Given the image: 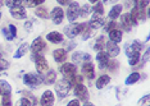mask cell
<instances>
[{
    "label": "cell",
    "mask_w": 150,
    "mask_h": 106,
    "mask_svg": "<svg viewBox=\"0 0 150 106\" xmlns=\"http://www.w3.org/2000/svg\"><path fill=\"white\" fill-rule=\"evenodd\" d=\"M82 74L87 79H93L94 76H95V68H94V64L91 61H87V63H83L82 64Z\"/></svg>",
    "instance_id": "15"
},
{
    "label": "cell",
    "mask_w": 150,
    "mask_h": 106,
    "mask_svg": "<svg viewBox=\"0 0 150 106\" xmlns=\"http://www.w3.org/2000/svg\"><path fill=\"white\" fill-rule=\"evenodd\" d=\"M58 3H59L60 5H68L71 3V0H57Z\"/></svg>",
    "instance_id": "47"
},
{
    "label": "cell",
    "mask_w": 150,
    "mask_h": 106,
    "mask_svg": "<svg viewBox=\"0 0 150 106\" xmlns=\"http://www.w3.org/2000/svg\"><path fill=\"white\" fill-rule=\"evenodd\" d=\"M83 106H95L94 104H91V102H85V105Z\"/></svg>",
    "instance_id": "51"
},
{
    "label": "cell",
    "mask_w": 150,
    "mask_h": 106,
    "mask_svg": "<svg viewBox=\"0 0 150 106\" xmlns=\"http://www.w3.org/2000/svg\"><path fill=\"white\" fill-rule=\"evenodd\" d=\"M91 12H93V8H91V6L88 5V4H85L82 8L80 9V15H81V17H87Z\"/></svg>",
    "instance_id": "32"
},
{
    "label": "cell",
    "mask_w": 150,
    "mask_h": 106,
    "mask_svg": "<svg viewBox=\"0 0 150 106\" xmlns=\"http://www.w3.org/2000/svg\"><path fill=\"white\" fill-rule=\"evenodd\" d=\"M35 13H36L37 17H40V18H42V19L49 18V12H47V9L45 8V6H39V8H36Z\"/></svg>",
    "instance_id": "28"
},
{
    "label": "cell",
    "mask_w": 150,
    "mask_h": 106,
    "mask_svg": "<svg viewBox=\"0 0 150 106\" xmlns=\"http://www.w3.org/2000/svg\"><path fill=\"white\" fill-rule=\"evenodd\" d=\"M88 25L87 23H71L64 27V35H66L68 39H74L76 36H78L81 32H83L85 28H86Z\"/></svg>",
    "instance_id": "1"
},
{
    "label": "cell",
    "mask_w": 150,
    "mask_h": 106,
    "mask_svg": "<svg viewBox=\"0 0 150 106\" xmlns=\"http://www.w3.org/2000/svg\"><path fill=\"white\" fill-rule=\"evenodd\" d=\"M8 67H9V63H8V61H5V60L0 59V72H1V70H5V69H8Z\"/></svg>",
    "instance_id": "42"
},
{
    "label": "cell",
    "mask_w": 150,
    "mask_h": 106,
    "mask_svg": "<svg viewBox=\"0 0 150 106\" xmlns=\"http://www.w3.org/2000/svg\"><path fill=\"white\" fill-rule=\"evenodd\" d=\"M54 101H55L54 93L52 91H49V90L44 92L42 96H41V100H40V102H41V106H53Z\"/></svg>",
    "instance_id": "14"
},
{
    "label": "cell",
    "mask_w": 150,
    "mask_h": 106,
    "mask_svg": "<svg viewBox=\"0 0 150 106\" xmlns=\"http://www.w3.org/2000/svg\"><path fill=\"white\" fill-rule=\"evenodd\" d=\"M110 82V77L107 76V74H103V76H100L96 79V83H95V86H96L98 90H101V88H104L107 84Z\"/></svg>",
    "instance_id": "22"
},
{
    "label": "cell",
    "mask_w": 150,
    "mask_h": 106,
    "mask_svg": "<svg viewBox=\"0 0 150 106\" xmlns=\"http://www.w3.org/2000/svg\"><path fill=\"white\" fill-rule=\"evenodd\" d=\"M1 32H3V35H4V37H5L6 40H9V41L14 40V39H13V36L11 35V32H9V29H8V28H3Z\"/></svg>",
    "instance_id": "41"
},
{
    "label": "cell",
    "mask_w": 150,
    "mask_h": 106,
    "mask_svg": "<svg viewBox=\"0 0 150 106\" xmlns=\"http://www.w3.org/2000/svg\"><path fill=\"white\" fill-rule=\"evenodd\" d=\"M3 1H4V0H0V9H1V6H3Z\"/></svg>",
    "instance_id": "54"
},
{
    "label": "cell",
    "mask_w": 150,
    "mask_h": 106,
    "mask_svg": "<svg viewBox=\"0 0 150 106\" xmlns=\"http://www.w3.org/2000/svg\"><path fill=\"white\" fill-rule=\"evenodd\" d=\"M23 0H5V4L9 6V8H14V6H19L22 5Z\"/></svg>",
    "instance_id": "35"
},
{
    "label": "cell",
    "mask_w": 150,
    "mask_h": 106,
    "mask_svg": "<svg viewBox=\"0 0 150 106\" xmlns=\"http://www.w3.org/2000/svg\"><path fill=\"white\" fill-rule=\"evenodd\" d=\"M60 73L63 74L66 79H69L74 74H77V68L72 63H64L63 65L60 67Z\"/></svg>",
    "instance_id": "7"
},
{
    "label": "cell",
    "mask_w": 150,
    "mask_h": 106,
    "mask_svg": "<svg viewBox=\"0 0 150 106\" xmlns=\"http://www.w3.org/2000/svg\"><path fill=\"white\" fill-rule=\"evenodd\" d=\"M46 40L52 44H60V42H63V35L60 32L53 31V32H49L46 35Z\"/></svg>",
    "instance_id": "18"
},
{
    "label": "cell",
    "mask_w": 150,
    "mask_h": 106,
    "mask_svg": "<svg viewBox=\"0 0 150 106\" xmlns=\"http://www.w3.org/2000/svg\"><path fill=\"white\" fill-rule=\"evenodd\" d=\"M140 78H141V76H140V73H137V72H135V73L129 74V76L127 77V79H126L125 83L127 84V86H129V84H135L136 82L140 81Z\"/></svg>",
    "instance_id": "27"
},
{
    "label": "cell",
    "mask_w": 150,
    "mask_h": 106,
    "mask_svg": "<svg viewBox=\"0 0 150 106\" xmlns=\"http://www.w3.org/2000/svg\"><path fill=\"white\" fill-rule=\"evenodd\" d=\"M8 29H9V32H11V35L13 36V39L17 36V28H16V26L14 25H9L8 26Z\"/></svg>",
    "instance_id": "43"
},
{
    "label": "cell",
    "mask_w": 150,
    "mask_h": 106,
    "mask_svg": "<svg viewBox=\"0 0 150 106\" xmlns=\"http://www.w3.org/2000/svg\"><path fill=\"white\" fill-rule=\"evenodd\" d=\"M80 5H78V3L73 1V3H69L68 4V8H67V19L69 20V22H74L78 17H80Z\"/></svg>",
    "instance_id": "6"
},
{
    "label": "cell",
    "mask_w": 150,
    "mask_h": 106,
    "mask_svg": "<svg viewBox=\"0 0 150 106\" xmlns=\"http://www.w3.org/2000/svg\"><path fill=\"white\" fill-rule=\"evenodd\" d=\"M31 59H32L33 63H35L36 70L39 72V74L49 70V64H47L46 59H45V58H44L42 55H40V54H33Z\"/></svg>",
    "instance_id": "4"
},
{
    "label": "cell",
    "mask_w": 150,
    "mask_h": 106,
    "mask_svg": "<svg viewBox=\"0 0 150 106\" xmlns=\"http://www.w3.org/2000/svg\"><path fill=\"white\" fill-rule=\"evenodd\" d=\"M104 46H105V44H104V37H103V36L98 37V39H96V42H95V45H94V50L98 51V53H99V51H103Z\"/></svg>",
    "instance_id": "29"
},
{
    "label": "cell",
    "mask_w": 150,
    "mask_h": 106,
    "mask_svg": "<svg viewBox=\"0 0 150 106\" xmlns=\"http://www.w3.org/2000/svg\"><path fill=\"white\" fill-rule=\"evenodd\" d=\"M71 87H72V84H71L69 81L66 79V78H63V79H60L59 82H57L55 83V93H57V96L59 98L67 97L68 93H69Z\"/></svg>",
    "instance_id": "2"
},
{
    "label": "cell",
    "mask_w": 150,
    "mask_h": 106,
    "mask_svg": "<svg viewBox=\"0 0 150 106\" xmlns=\"http://www.w3.org/2000/svg\"><path fill=\"white\" fill-rule=\"evenodd\" d=\"M74 46H76V44H74V42H71V44H69V45H68V46H67V50H68V51H69V50H72V49H73V47H74Z\"/></svg>",
    "instance_id": "49"
},
{
    "label": "cell",
    "mask_w": 150,
    "mask_h": 106,
    "mask_svg": "<svg viewBox=\"0 0 150 106\" xmlns=\"http://www.w3.org/2000/svg\"><path fill=\"white\" fill-rule=\"evenodd\" d=\"M148 102H149V96L146 95V96H144V97L141 98V100H140L139 104H140V105H142V104H148Z\"/></svg>",
    "instance_id": "45"
},
{
    "label": "cell",
    "mask_w": 150,
    "mask_h": 106,
    "mask_svg": "<svg viewBox=\"0 0 150 106\" xmlns=\"http://www.w3.org/2000/svg\"><path fill=\"white\" fill-rule=\"evenodd\" d=\"M88 1H90V3H98L99 0H88Z\"/></svg>",
    "instance_id": "53"
},
{
    "label": "cell",
    "mask_w": 150,
    "mask_h": 106,
    "mask_svg": "<svg viewBox=\"0 0 150 106\" xmlns=\"http://www.w3.org/2000/svg\"><path fill=\"white\" fill-rule=\"evenodd\" d=\"M109 60H110V56H109L105 51H99V53H98L96 61H98V65H99L100 69H107Z\"/></svg>",
    "instance_id": "11"
},
{
    "label": "cell",
    "mask_w": 150,
    "mask_h": 106,
    "mask_svg": "<svg viewBox=\"0 0 150 106\" xmlns=\"http://www.w3.org/2000/svg\"><path fill=\"white\" fill-rule=\"evenodd\" d=\"M115 27H117V23H115L114 20H110V22L105 26V31L109 32V31H112V29H115Z\"/></svg>",
    "instance_id": "40"
},
{
    "label": "cell",
    "mask_w": 150,
    "mask_h": 106,
    "mask_svg": "<svg viewBox=\"0 0 150 106\" xmlns=\"http://www.w3.org/2000/svg\"><path fill=\"white\" fill-rule=\"evenodd\" d=\"M50 18L55 25H60V23L63 22L64 19V12L62 8H59V6H57V8H54L52 12H50Z\"/></svg>",
    "instance_id": "10"
},
{
    "label": "cell",
    "mask_w": 150,
    "mask_h": 106,
    "mask_svg": "<svg viewBox=\"0 0 150 106\" xmlns=\"http://www.w3.org/2000/svg\"><path fill=\"white\" fill-rule=\"evenodd\" d=\"M12 92V86L8 83L6 81H0V95L4 96V95H11Z\"/></svg>",
    "instance_id": "24"
},
{
    "label": "cell",
    "mask_w": 150,
    "mask_h": 106,
    "mask_svg": "<svg viewBox=\"0 0 150 106\" xmlns=\"http://www.w3.org/2000/svg\"><path fill=\"white\" fill-rule=\"evenodd\" d=\"M108 69L109 70H112V72H115V69L118 68V63L115 60H109V63H108Z\"/></svg>",
    "instance_id": "38"
},
{
    "label": "cell",
    "mask_w": 150,
    "mask_h": 106,
    "mask_svg": "<svg viewBox=\"0 0 150 106\" xmlns=\"http://www.w3.org/2000/svg\"><path fill=\"white\" fill-rule=\"evenodd\" d=\"M0 59H1V53H0Z\"/></svg>",
    "instance_id": "56"
},
{
    "label": "cell",
    "mask_w": 150,
    "mask_h": 106,
    "mask_svg": "<svg viewBox=\"0 0 150 106\" xmlns=\"http://www.w3.org/2000/svg\"><path fill=\"white\" fill-rule=\"evenodd\" d=\"M117 1H118V0H109L108 3H117Z\"/></svg>",
    "instance_id": "52"
},
{
    "label": "cell",
    "mask_w": 150,
    "mask_h": 106,
    "mask_svg": "<svg viewBox=\"0 0 150 106\" xmlns=\"http://www.w3.org/2000/svg\"><path fill=\"white\" fill-rule=\"evenodd\" d=\"M148 60H149V51H146L145 55H144V63H146Z\"/></svg>",
    "instance_id": "50"
},
{
    "label": "cell",
    "mask_w": 150,
    "mask_h": 106,
    "mask_svg": "<svg viewBox=\"0 0 150 106\" xmlns=\"http://www.w3.org/2000/svg\"><path fill=\"white\" fill-rule=\"evenodd\" d=\"M67 106H80V101L78 100H72L67 104Z\"/></svg>",
    "instance_id": "44"
},
{
    "label": "cell",
    "mask_w": 150,
    "mask_h": 106,
    "mask_svg": "<svg viewBox=\"0 0 150 106\" xmlns=\"http://www.w3.org/2000/svg\"><path fill=\"white\" fill-rule=\"evenodd\" d=\"M109 1V0H103V3H108Z\"/></svg>",
    "instance_id": "55"
},
{
    "label": "cell",
    "mask_w": 150,
    "mask_h": 106,
    "mask_svg": "<svg viewBox=\"0 0 150 106\" xmlns=\"http://www.w3.org/2000/svg\"><path fill=\"white\" fill-rule=\"evenodd\" d=\"M140 61V53H134L128 56V64L129 65H136Z\"/></svg>",
    "instance_id": "30"
},
{
    "label": "cell",
    "mask_w": 150,
    "mask_h": 106,
    "mask_svg": "<svg viewBox=\"0 0 150 106\" xmlns=\"http://www.w3.org/2000/svg\"><path fill=\"white\" fill-rule=\"evenodd\" d=\"M53 58L57 63H64L67 60V51L64 49H57L53 53Z\"/></svg>",
    "instance_id": "19"
},
{
    "label": "cell",
    "mask_w": 150,
    "mask_h": 106,
    "mask_svg": "<svg viewBox=\"0 0 150 106\" xmlns=\"http://www.w3.org/2000/svg\"><path fill=\"white\" fill-rule=\"evenodd\" d=\"M1 105L3 106H12V97H11V95H4V96H3Z\"/></svg>",
    "instance_id": "37"
},
{
    "label": "cell",
    "mask_w": 150,
    "mask_h": 106,
    "mask_svg": "<svg viewBox=\"0 0 150 106\" xmlns=\"http://www.w3.org/2000/svg\"><path fill=\"white\" fill-rule=\"evenodd\" d=\"M16 106H32V102L28 100L27 97H22L19 98L18 102L16 104Z\"/></svg>",
    "instance_id": "36"
},
{
    "label": "cell",
    "mask_w": 150,
    "mask_h": 106,
    "mask_svg": "<svg viewBox=\"0 0 150 106\" xmlns=\"http://www.w3.org/2000/svg\"><path fill=\"white\" fill-rule=\"evenodd\" d=\"M131 14L135 17L137 20H145L146 19V14L144 12V9H137V8H134L131 10Z\"/></svg>",
    "instance_id": "26"
},
{
    "label": "cell",
    "mask_w": 150,
    "mask_h": 106,
    "mask_svg": "<svg viewBox=\"0 0 150 106\" xmlns=\"http://www.w3.org/2000/svg\"><path fill=\"white\" fill-rule=\"evenodd\" d=\"M137 23H139V20L136 19L131 13H126V14L121 15V25L125 28V31H127V32L131 31V27L136 26Z\"/></svg>",
    "instance_id": "5"
},
{
    "label": "cell",
    "mask_w": 150,
    "mask_h": 106,
    "mask_svg": "<svg viewBox=\"0 0 150 106\" xmlns=\"http://www.w3.org/2000/svg\"><path fill=\"white\" fill-rule=\"evenodd\" d=\"M23 83L30 88H36L42 83V78L40 77V74L27 73V74H25V77H23Z\"/></svg>",
    "instance_id": "3"
},
{
    "label": "cell",
    "mask_w": 150,
    "mask_h": 106,
    "mask_svg": "<svg viewBox=\"0 0 150 106\" xmlns=\"http://www.w3.org/2000/svg\"><path fill=\"white\" fill-rule=\"evenodd\" d=\"M94 10V13H96V14H100V15H103L104 14V4L103 3H95V6L93 8Z\"/></svg>",
    "instance_id": "33"
},
{
    "label": "cell",
    "mask_w": 150,
    "mask_h": 106,
    "mask_svg": "<svg viewBox=\"0 0 150 106\" xmlns=\"http://www.w3.org/2000/svg\"><path fill=\"white\" fill-rule=\"evenodd\" d=\"M74 96L78 98V101H86L88 98V90L86 86H83L82 83L76 84L74 86Z\"/></svg>",
    "instance_id": "8"
},
{
    "label": "cell",
    "mask_w": 150,
    "mask_h": 106,
    "mask_svg": "<svg viewBox=\"0 0 150 106\" xmlns=\"http://www.w3.org/2000/svg\"><path fill=\"white\" fill-rule=\"evenodd\" d=\"M25 28H26V31H32V22H26Z\"/></svg>",
    "instance_id": "46"
},
{
    "label": "cell",
    "mask_w": 150,
    "mask_h": 106,
    "mask_svg": "<svg viewBox=\"0 0 150 106\" xmlns=\"http://www.w3.org/2000/svg\"><path fill=\"white\" fill-rule=\"evenodd\" d=\"M72 60L74 64H83L87 61H91V55L87 53H83V51H76L72 55Z\"/></svg>",
    "instance_id": "9"
},
{
    "label": "cell",
    "mask_w": 150,
    "mask_h": 106,
    "mask_svg": "<svg viewBox=\"0 0 150 106\" xmlns=\"http://www.w3.org/2000/svg\"><path fill=\"white\" fill-rule=\"evenodd\" d=\"M69 83L72 84V86H76V84H80V83H82L83 82V78L82 76H80V74H74V76L72 78H69Z\"/></svg>",
    "instance_id": "31"
},
{
    "label": "cell",
    "mask_w": 150,
    "mask_h": 106,
    "mask_svg": "<svg viewBox=\"0 0 150 106\" xmlns=\"http://www.w3.org/2000/svg\"><path fill=\"white\" fill-rule=\"evenodd\" d=\"M30 49V45L27 42H23L21 46L18 47V50L16 51V54H14V59H19V58H22V56H25L26 54H27V51H28Z\"/></svg>",
    "instance_id": "23"
},
{
    "label": "cell",
    "mask_w": 150,
    "mask_h": 106,
    "mask_svg": "<svg viewBox=\"0 0 150 106\" xmlns=\"http://www.w3.org/2000/svg\"><path fill=\"white\" fill-rule=\"evenodd\" d=\"M148 4H149V0H135V8H137V9L145 10Z\"/></svg>",
    "instance_id": "34"
},
{
    "label": "cell",
    "mask_w": 150,
    "mask_h": 106,
    "mask_svg": "<svg viewBox=\"0 0 150 106\" xmlns=\"http://www.w3.org/2000/svg\"><path fill=\"white\" fill-rule=\"evenodd\" d=\"M91 36H93V31L90 29V27H88V28H85L83 35H82V40H87V39H90Z\"/></svg>",
    "instance_id": "39"
},
{
    "label": "cell",
    "mask_w": 150,
    "mask_h": 106,
    "mask_svg": "<svg viewBox=\"0 0 150 106\" xmlns=\"http://www.w3.org/2000/svg\"><path fill=\"white\" fill-rule=\"evenodd\" d=\"M55 81H57L55 72H54V70H47V73L45 74L42 82H44V83H46V84H53V83H55Z\"/></svg>",
    "instance_id": "25"
},
{
    "label": "cell",
    "mask_w": 150,
    "mask_h": 106,
    "mask_svg": "<svg viewBox=\"0 0 150 106\" xmlns=\"http://www.w3.org/2000/svg\"><path fill=\"white\" fill-rule=\"evenodd\" d=\"M45 47H46L45 41H44L41 37H37V39L33 40V42L31 44L30 49L32 50V53H33V54H39V53H41V51L45 49Z\"/></svg>",
    "instance_id": "12"
},
{
    "label": "cell",
    "mask_w": 150,
    "mask_h": 106,
    "mask_svg": "<svg viewBox=\"0 0 150 106\" xmlns=\"http://www.w3.org/2000/svg\"><path fill=\"white\" fill-rule=\"evenodd\" d=\"M109 41L118 44L122 41V31L121 29H112L109 31Z\"/></svg>",
    "instance_id": "21"
},
{
    "label": "cell",
    "mask_w": 150,
    "mask_h": 106,
    "mask_svg": "<svg viewBox=\"0 0 150 106\" xmlns=\"http://www.w3.org/2000/svg\"><path fill=\"white\" fill-rule=\"evenodd\" d=\"M103 26H104L103 15L94 13V15L91 17V19H90V23H88V27L93 28V29H98V28H100V27H103Z\"/></svg>",
    "instance_id": "13"
},
{
    "label": "cell",
    "mask_w": 150,
    "mask_h": 106,
    "mask_svg": "<svg viewBox=\"0 0 150 106\" xmlns=\"http://www.w3.org/2000/svg\"><path fill=\"white\" fill-rule=\"evenodd\" d=\"M148 106H149V105H148Z\"/></svg>",
    "instance_id": "58"
},
{
    "label": "cell",
    "mask_w": 150,
    "mask_h": 106,
    "mask_svg": "<svg viewBox=\"0 0 150 106\" xmlns=\"http://www.w3.org/2000/svg\"><path fill=\"white\" fill-rule=\"evenodd\" d=\"M122 10H123V5L122 4H115L113 8L110 9V12H109V19L110 20H114V19H117L119 15H121V13H122Z\"/></svg>",
    "instance_id": "20"
},
{
    "label": "cell",
    "mask_w": 150,
    "mask_h": 106,
    "mask_svg": "<svg viewBox=\"0 0 150 106\" xmlns=\"http://www.w3.org/2000/svg\"><path fill=\"white\" fill-rule=\"evenodd\" d=\"M105 49H107V54L110 58H115L118 56L119 54V47L115 42H113V41H108L107 44H105Z\"/></svg>",
    "instance_id": "17"
},
{
    "label": "cell",
    "mask_w": 150,
    "mask_h": 106,
    "mask_svg": "<svg viewBox=\"0 0 150 106\" xmlns=\"http://www.w3.org/2000/svg\"><path fill=\"white\" fill-rule=\"evenodd\" d=\"M31 1H32L33 5H40V4H42L45 0H31Z\"/></svg>",
    "instance_id": "48"
},
{
    "label": "cell",
    "mask_w": 150,
    "mask_h": 106,
    "mask_svg": "<svg viewBox=\"0 0 150 106\" xmlns=\"http://www.w3.org/2000/svg\"><path fill=\"white\" fill-rule=\"evenodd\" d=\"M9 12H11V15L13 17V18H16V19H25L27 17V12H26V9L23 8L22 5L11 8Z\"/></svg>",
    "instance_id": "16"
},
{
    "label": "cell",
    "mask_w": 150,
    "mask_h": 106,
    "mask_svg": "<svg viewBox=\"0 0 150 106\" xmlns=\"http://www.w3.org/2000/svg\"><path fill=\"white\" fill-rule=\"evenodd\" d=\"M0 18H1V13H0Z\"/></svg>",
    "instance_id": "57"
}]
</instances>
